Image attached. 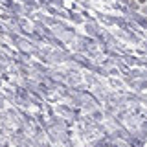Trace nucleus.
<instances>
[{"label": "nucleus", "instance_id": "f257e3e1", "mask_svg": "<svg viewBox=\"0 0 147 147\" xmlns=\"http://www.w3.org/2000/svg\"><path fill=\"white\" fill-rule=\"evenodd\" d=\"M136 2L140 4V6H145V4H147V0H136Z\"/></svg>", "mask_w": 147, "mask_h": 147}, {"label": "nucleus", "instance_id": "f03ea898", "mask_svg": "<svg viewBox=\"0 0 147 147\" xmlns=\"http://www.w3.org/2000/svg\"><path fill=\"white\" fill-rule=\"evenodd\" d=\"M142 11H144L145 15H147V4H145V6H142Z\"/></svg>", "mask_w": 147, "mask_h": 147}]
</instances>
